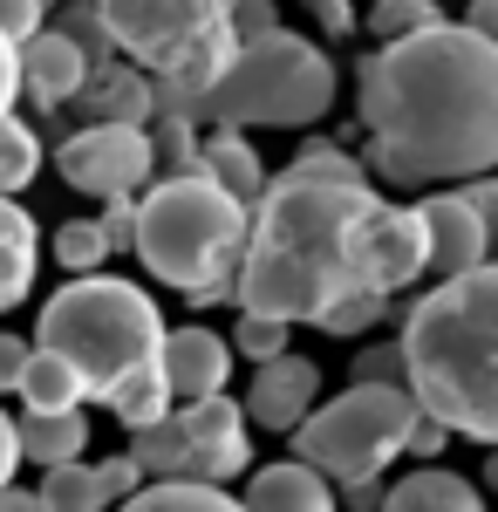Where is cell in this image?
Masks as SVG:
<instances>
[{
  "label": "cell",
  "mask_w": 498,
  "mask_h": 512,
  "mask_svg": "<svg viewBox=\"0 0 498 512\" xmlns=\"http://www.w3.org/2000/svg\"><path fill=\"white\" fill-rule=\"evenodd\" d=\"M355 110L369 130V158L389 185H464L498 171V41L464 21L383 41L362 76Z\"/></svg>",
  "instance_id": "6da1fadb"
},
{
  "label": "cell",
  "mask_w": 498,
  "mask_h": 512,
  "mask_svg": "<svg viewBox=\"0 0 498 512\" xmlns=\"http://www.w3.org/2000/svg\"><path fill=\"white\" fill-rule=\"evenodd\" d=\"M376 185L348 178H307L280 171L246 205V253L232 274V308L267 315L287 328H321L328 308H342L362 287V226L376 212Z\"/></svg>",
  "instance_id": "7a4b0ae2"
},
{
  "label": "cell",
  "mask_w": 498,
  "mask_h": 512,
  "mask_svg": "<svg viewBox=\"0 0 498 512\" xmlns=\"http://www.w3.org/2000/svg\"><path fill=\"white\" fill-rule=\"evenodd\" d=\"M403 390L451 437L498 444V260L437 280L403 315Z\"/></svg>",
  "instance_id": "3957f363"
},
{
  "label": "cell",
  "mask_w": 498,
  "mask_h": 512,
  "mask_svg": "<svg viewBox=\"0 0 498 512\" xmlns=\"http://www.w3.org/2000/svg\"><path fill=\"white\" fill-rule=\"evenodd\" d=\"M130 253L144 274L178 287L192 308L232 301V274L246 253V205L226 198L212 178H151L137 192V239Z\"/></svg>",
  "instance_id": "277c9868"
},
{
  "label": "cell",
  "mask_w": 498,
  "mask_h": 512,
  "mask_svg": "<svg viewBox=\"0 0 498 512\" xmlns=\"http://www.w3.org/2000/svg\"><path fill=\"white\" fill-rule=\"evenodd\" d=\"M35 349L62 355L76 369L82 396L110 403L137 369H157L164 349V315L137 280L116 274H69V287H55L41 301Z\"/></svg>",
  "instance_id": "5b68a950"
},
{
  "label": "cell",
  "mask_w": 498,
  "mask_h": 512,
  "mask_svg": "<svg viewBox=\"0 0 498 512\" xmlns=\"http://www.w3.org/2000/svg\"><path fill=\"white\" fill-rule=\"evenodd\" d=\"M82 7L96 14L116 55H130V69L151 76L157 117H192L239 48L226 28L232 0H82Z\"/></svg>",
  "instance_id": "8992f818"
},
{
  "label": "cell",
  "mask_w": 498,
  "mask_h": 512,
  "mask_svg": "<svg viewBox=\"0 0 498 512\" xmlns=\"http://www.w3.org/2000/svg\"><path fill=\"white\" fill-rule=\"evenodd\" d=\"M335 62L301 35H267L239 41L232 62L219 69V82L198 96L192 123H219V130H301L335 110Z\"/></svg>",
  "instance_id": "52a82bcc"
},
{
  "label": "cell",
  "mask_w": 498,
  "mask_h": 512,
  "mask_svg": "<svg viewBox=\"0 0 498 512\" xmlns=\"http://www.w3.org/2000/svg\"><path fill=\"white\" fill-rule=\"evenodd\" d=\"M410 424H417V396L403 383H348L294 424V458L314 465L328 485H362L403 458Z\"/></svg>",
  "instance_id": "ba28073f"
},
{
  "label": "cell",
  "mask_w": 498,
  "mask_h": 512,
  "mask_svg": "<svg viewBox=\"0 0 498 512\" xmlns=\"http://www.w3.org/2000/svg\"><path fill=\"white\" fill-rule=\"evenodd\" d=\"M55 171L62 185L82 198H137L157 178V151H151V130L137 123H82L55 144Z\"/></svg>",
  "instance_id": "9c48e42d"
},
{
  "label": "cell",
  "mask_w": 498,
  "mask_h": 512,
  "mask_svg": "<svg viewBox=\"0 0 498 512\" xmlns=\"http://www.w3.org/2000/svg\"><path fill=\"white\" fill-rule=\"evenodd\" d=\"M178 431H185V478H198V485H232L253 465V437H246L253 424L226 390L178 403Z\"/></svg>",
  "instance_id": "30bf717a"
},
{
  "label": "cell",
  "mask_w": 498,
  "mask_h": 512,
  "mask_svg": "<svg viewBox=\"0 0 498 512\" xmlns=\"http://www.w3.org/2000/svg\"><path fill=\"white\" fill-rule=\"evenodd\" d=\"M417 280H423V219H417V205L376 198V212H369V226H362V287L396 301V294L417 287Z\"/></svg>",
  "instance_id": "8fae6325"
},
{
  "label": "cell",
  "mask_w": 498,
  "mask_h": 512,
  "mask_svg": "<svg viewBox=\"0 0 498 512\" xmlns=\"http://www.w3.org/2000/svg\"><path fill=\"white\" fill-rule=\"evenodd\" d=\"M321 403V369L307 362V355H273V362H253V383H246V424H260V431H280L294 437L307 410Z\"/></svg>",
  "instance_id": "7c38bea8"
},
{
  "label": "cell",
  "mask_w": 498,
  "mask_h": 512,
  "mask_svg": "<svg viewBox=\"0 0 498 512\" xmlns=\"http://www.w3.org/2000/svg\"><path fill=\"white\" fill-rule=\"evenodd\" d=\"M417 219H423V274L451 280V274H471V267L492 260V233L478 226V212L458 192H430L417 205Z\"/></svg>",
  "instance_id": "4fadbf2b"
},
{
  "label": "cell",
  "mask_w": 498,
  "mask_h": 512,
  "mask_svg": "<svg viewBox=\"0 0 498 512\" xmlns=\"http://www.w3.org/2000/svg\"><path fill=\"white\" fill-rule=\"evenodd\" d=\"M157 369L178 403H198V396H219L232 383V342L212 335V328H164V349H157Z\"/></svg>",
  "instance_id": "5bb4252c"
},
{
  "label": "cell",
  "mask_w": 498,
  "mask_h": 512,
  "mask_svg": "<svg viewBox=\"0 0 498 512\" xmlns=\"http://www.w3.org/2000/svg\"><path fill=\"white\" fill-rule=\"evenodd\" d=\"M14 55H21V96H28L35 110H62V103H76L82 76H89V55H82L62 28L28 35Z\"/></svg>",
  "instance_id": "9a60e30c"
},
{
  "label": "cell",
  "mask_w": 498,
  "mask_h": 512,
  "mask_svg": "<svg viewBox=\"0 0 498 512\" xmlns=\"http://www.w3.org/2000/svg\"><path fill=\"white\" fill-rule=\"evenodd\" d=\"M76 103L89 110V123H137V130H151V117H157L151 76H144V69H130V62H116V55L89 62Z\"/></svg>",
  "instance_id": "2e32d148"
},
{
  "label": "cell",
  "mask_w": 498,
  "mask_h": 512,
  "mask_svg": "<svg viewBox=\"0 0 498 512\" xmlns=\"http://www.w3.org/2000/svg\"><path fill=\"white\" fill-rule=\"evenodd\" d=\"M239 512H335V485L314 472V465H301V458L260 465V472L246 478Z\"/></svg>",
  "instance_id": "e0dca14e"
},
{
  "label": "cell",
  "mask_w": 498,
  "mask_h": 512,
  "mask_svg": "<svg viewBox=\"0 0 498 512\" xmlns=\"http://www.w3.org/2000/svg\"><path fill=\"white\" fill-rule=\"evenodd\" d=\"M41 274V226L21 198H0V315H14Z\"/></svg>",
  "instance_id": "ac0fdd59"
},
{
  "label": "cell",
  "mask_w": 498,
  "mask_h": 512,
  "mask_svg": "<svg viewBox=\"0 0 498 512\" xmlns=\"http://www.w3.org/2000/svg\"><path fill=\"white\" fill-rule=\"evenodd\" d=\"M376 512H485V492L471 478L444 472V465H417L396 485H383V506Z\"/></svg>",
  "instance_id": "d6986e66"
},
{
  "label": "cell",
  "mask_w": 498,
  "mask_h": 512,
  "mask_svg": "<svg viewBox=\"0 0 498 512\" xmlns=\"http://www.w3.org/2000/svg\"><path fill=\"white\" fill-rule=\"evenodd\" d=\"M198 178H212V185L226 198H239V205H253V198L267 192V164H260V151H253L239 130L198 137Z\"/></svg>",
  "instance_id": "ffe728a7"
},
{
  "label": "cell",
  "mask_w": 498,
  "mask_h": 512,
  "mask_svg": "<svg viewBox=\"0 0 498 512\" xmlns=\"http://www.w3.org/2000/svg\"><path fill=\"white\" fill-rule=\"evenodd\" d=\"M14 437H21V458L41 465V472L48 465H76L82 451H89V417L82 410H48V417L41 410H21L14 417Z\"/></svg>",
  "instance_id": "44dd1931"
},
{
  "label": "cell",
  "mask_w": 498,
  "mask_h": 512,
  "mask_svg": "<svg viewBox=\"0 0 498 512\" xmlns=\"http://www.w3.org/2000/svg\"><path fill=\"white\" fill-rule=\"evenodd\" d=\"M116 512H239V499L226 485H198V478H151Z\"/></svg>",
  "instance_id": "7402d4cb"
},
{
  "label": "cell",
  "mask_w": 498,
  "mask_h": 512,
  "mask_svg": "<svg viewBox=\"0 0 498 512\" xmlns=\"http://www.w3.org/2000/svg\"><path fill=\"white\" fill-rule=\"evenodd\" d=\"M14 396L28 403V410H82L89 396H82V383H76V369L62 362V355H48V349H35L28 355V369H21V383H14Z\"/></svg>",
  "instance_id": "603a6c76"
},
{
  "label": "cell",
  "mask_w": 498,
  "mask_h": 512,
  "mask_svg": "<svg viewBox=\"0 0 498 512\" xmlns=\"http://www.w3.org/2000/svg\"><path fill=\"white\" fill-rule=\"evenodd\" d=\"M178 410V396H171V383H164V369H137L123 390L110 396V417L123 424V431H151V424H164Z\"/></svg>",
  "instance_id": "cb8c5ba5"
},
{
  "label": "cell",
  "mask_w": 498,
  "mask_h": 512,
  "mask_svg": "<svg viewBox=\"0 0 498 512\" xmlns=\"http://www.w3.org/2000/svg\"><path fill=\"white\" fill-rule=\"evenodd\" d=\"M41 512H110V499H103V485H96V465H48L35 485Z\"/></svg>",
  "instance_id": "d4e9b609"
},
{
  "label": "cell",
  "mask_w": 498,
  "mask_h": 512,
  "mask_svg": "<svg viewBox=\"0 0 498 512\" xmlns=\"http://www.w3.org/2000/svg\"><path fill=\"white\" fill-rule=\"evenodd\" d=\"M41 171V137L35 123L21 117H0V198H21Z\"/></svg>",
  "instance_id": "484cf974"
},
{
  "label": "cell",
  "mask_w": 498,
  "mask_h": 512,
  "mask_svg": "<svg viewBox=\"0 0 498 512\" xmlns=\"http://www.w3.org/2000/svg\"><path fill=\"white\" fill-rule=\"evenodd\" d=\"M130 458H137V472L144 485L151 478H185V431H178V410L151 424V431H130Z\"/></svg>",
  "instance_id": "4316f807"
},
{
  "label": "cell",
  "mask_w": 498,
  "mask_h": 512,
  "mask_svg": "<svg viewBox=\"0 0 498 512\" xmlns=\"http://www.w3.org/2000/svg\"><path fill=\"white\" fill-rule=\"evenodd\" d=\"M157 178H192L198 171V123L192 117H151Z\"/></svg>",
  "instance_id": "83f0119b"
},
{
  "label": "cell",
  "mask_w": 498,
  "mask_h": 512,
  "mask_svg": "<svg viewBox=\"0 0 498 512\" xmlns=\"http://www.w3.org/2000/svg\"><path fill=\"white\" fill-rule=\"evenodd\" d=\"M437 21H444V7H437V0H376L362 28H369L376 41H403V35H423V28H437Z\"/></svg>",
  "instance_id": "f1b7e54d"
},
{
  "label": "cell",
  "mask_w": 498,
  "mask_h": 512,
  "mask_svg": "<svg viewBox=\"0 0 498 512\" xmlns=\"http://www.w3.org/2000/svg\"><path fill=\"white\" fill-rule=\"evenodd\" d=\"M48 246H55L62 274H103V260H110V246H103V233H96V219H69Z\"/></svg>",
  "instance_id": "f546056e"
},
{
  "label": "cell",
  "mask_w": 498,
  "mask_h": 512,
  "mask_svg": "<svg viewBox=\"0 0 498 512\" xmlns=\"http://www.w3.org/2000/svg\"><path fill=\"white\" fill-rule=\"evenodd\" d=\"M232 349L246 355V362H273V355L294 349V328H287V321H267V315H239V328H232Z\"/></svg>",
  "instance_id": "4dcf8cb0"
},
{
  "label": "cell",
  "mask_w": 498,
  "mask_h": 512,
  "mask_svg": "<svg viewBox=\"0 0 498 512\" xmlns=\"http://www.w3.org/2000/svg\"><path fill=\"white\" fill-rule=\"evenodd\" d=\"M294 171H307V178H348V185H362V178H369L362 158L342 151V144H328V137H307L301 151H294Z\"/></svg>",
  "instance_id": "1f68e13d"
},
{
  "label": "cell",
  "mask_w": 498,
  "mask_h": 512,
  "mask_svg": "<svg viewBox=\"0 0 498 512\" xmlns=\"http://www.w3.org/2000/svg\"><path fill=\"white\" fill-rule=\"evenodd\" d=\"M383 315H389V294H348L342 308H328V315H321V335L348 342V335H369Z\"/></svg>",
  "instance_id": "d6a6232c"
},
{
  "label": "cell",
  "mask_w": 498,
  "mask_h": 512,
  "mask_svg": "<svg viewBox=\"0 0 498 512\" xmlns=\"http://www.w3.org/2000/svg\"><path fill=\"white\" fill-rule=\"evenodd\" d=\"M226 28H232V41H267V35H280V7L273 0H232Z\"/></svg>",
  "instance_id": "836d02e7"
},
{
  "label": "cell",
  "mask_w": 498,
  "mask_h": 512,
  "mask_svg": "<svg viewBox=\"0 0 498 512\" xmlns=\"http://www.w3.org/2000/svg\"><path fill=\"white\" fill-rule=\"evenodd\" d=\"M348 383H403V349L396 342H369L355 355V376Z\"/></svg>",
  "instance_id": "e575fe53"
},
{
  "label": "cell",
  "mask_w": 498,
  "mask_h": 512,
  "mask_svg": "<svg viewBox=\"0 0 498 512\" xmlns=\"http://www.w3.org/2000/svg\"><path fill=\"white\" fill-rule=\"evenodd\" d=\"M96 233H103L110 253H130V239H137V198H110L103 219H96Z\"/></svg>",
  "instance_id": "d590c367"
},
{
  "label": "cell",
  "mask_w": 498,
  "mask_h": 512,
  "mask_svg": "<svg viewBox=\"0 0 498 512\" xmlns=\"http://www.w3.org/2000/svg\"><path fill=\"white\" fill-rule=\"evenodd\" d=\"M458 198L471 205V212H478V226L492 233V253H498V171H485V178H464Z\"/></svg>",
  "instance_id": "8d00e7d4"
},
{
  "label": "cell",
  "mask_w": 498,
  "mask_h": 512,
  "mask_svg": "<svg viewBox=\"0 0 498 512\" xmlns=\"http://www.w3.org/2000/svg\"><path fill=\"white\" fill-rule=\"evenodd\" d=\"M41 28H48V7L41 0H0V35L14 41V48L28 35H41Z\"/></svg>",
  "instance_id": "74e56055"
},
{
  "label": "cell",
  "mask_w": 498,
  "mask_h": 512,
  "mask_svg": "<svg viewBox=\"0 0 498 512\" xmlns=\"http://www.w3.org/2000/svg\"><path fill=\"white\" fill-rule=\"evenodd\" d=\"M96 485H103V499H110V506H123V499L144 485V472H137V458L123 451V458H103V465H96Z\"/></svg>",
  "instance_id": "f35d334b"
},
{
  "label": "cell",
  "mask_w": 498,
  "mask_h": 512,
  "mask_svg": "<svg viewBox=\"0 0 498 512\" xmlns=\"http://www.w3.org/2000/svg\"><path fill=\"white\" fill-rule=\"evenodd\" d=\"M444 444H451V431H444L437 417H423V410H417V424H410V437H403V451L423 458V465H437V458H444Z\"/></svg>",
  "instance_id": "ab89813d"
},
{
  "label": "cell",
  "mask_w": 498,
  "mask_h": 512,
  "mask_svg": "<svg viewBox=\"0 0 498 512\" xmlns=\"http://www.w3.org/2000/svg\"><path fill=\"white\" fill-rule=\"evenodd\" d=\"M307 14H314V21H321V35H355V28H362V14H355V0H301Z\"/></svg>",
  "instance_id": "60d3db41"
},
{
  "label": "cell",
  "mask_w": 498,
  "mask_h": 512,
  "mask_svg": "<svg viewBox=\"0 0 498 512\" xmlns=\"http://www.w3.org/2000/svg\"><path fill=\"white\" fill-rule=\"evenodd\" d=\"M28 355H35V342H21V335H7V328H0V396H14L21 369H28Z\"/></svg>",
  "instance_id": "b9f144b4"
},
{
  "label": "cell",
  "mask_w": 498,
  "mask_h": 512,
  "mask_svg": "<svg viewBox=\"0 0 498 512\" xmlns=\"http://www.w3.org/2000/svg\"><path fill=\"white\" fill-rule=\"evenodd\" d=\"M14 103H21V55L0 35V117H14Z\"/></svg>",
  "instance_id": "7bdbcfd3"
},
{
  "label": "cell",
  "mask_w": 498,
  "mask_h": 512,
  "mask_svg": "<svg viewBox=\"0 0 498 512\" xmlns=\"http://www.w3.org/2000/svg\"><path fill=\"white\" fill-rule=\"evenodd\" d=\"M14 472H21V437H14V417L0 410V485H14Z\"/></svg>",
  "instance_id": "ee69618b"
},
{
  "label": "cell",
  "mask_w": 498,
  "mask_h": 512,
  "mask_svg": "<svg viewBox=\"0 0 498 512\" xmlns=\"http://www.w3.org/2000/svg\"><path fill=\"white\" fill-rule=\"evenodd\" d=\"M464 28L485 35V41H498V0H471V7H464Z\"/></svg>",
  "instance_id": "f6af8a7d"
},
{
  "label": "cell",
  "mask_w": 498,
  "mask_h": 512,
  "mask_svg": "<svg viewBox=\"0 0 498 512\" xmlns=\"http://www.w3.org/2000/svg\"><path fill=\"white\" fill-rule=\"evenodd\" d=\"M348 492V512H376L383 506V478H362V485H342Z\"/></svg>",
  "instance_id": "bcb514c9"
},
{
  "label": "cell",
  "mask_w": 498,
  "mask_h": 512,
  "mask_svg": "<svg viewBox=\"0 0 498 512\" xmlns=\"http://www.w3.org/2000/svg\"><path fill=\"white\" fill-rule=\"evenodd\" d=\"M0 512H41V499L28 485H0Z\"/></svg>",
  "instance_id": "7dc6e473"
},
{
  "label": "cell",
  "mask_w": 498,
  "mask_h": 512,
  "mask_svg": "<svg viewBox=\"0 0 498 512\" xmlns=\"http://www.w3.org/2000/svg\"><path fill=\"white\" fill-rule=\"evenodd\" d=\"M485 485L498 492V444H492V458H485Z\"/></svg>",
  "instance_id": "c3c4849f"
}]
</instances>
